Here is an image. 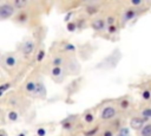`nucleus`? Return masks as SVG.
I'll use <instances>...</instances> for the list:
<instances>
[{"mask_svg":"<svg viewBox=\"0 0 151 136\" xmlns=\"http://www.w3.org/2000/svg\"><path fill=\"white\" fill-rule=\"evenodd\" d=\"M14 14V6L11 4H2L0 6V18L1 19H8Z\"/></svg>","mask_w":151,"mask_h":136,"instance_id":"f257e3e1","label":"nucleus"},{"mask_svg":"<svg viewBox=\"0 0 151 136\" xmlns=\"http://www.w3.org/2000/svg\"><path fill=\"white\" fill-rule=\"evenodd\" d=\"M117 114V110L113 108V106H106L101 110V114H100V117L103 119H110V118H113Z\"/></svg>","mask_w":151,"mask_h":136,"instance_id":"f03ea898","label":"nucleus"},{"mask_svg":"<svg viewBox=\"0 0 151 136\" xmlns=\"http://www.w3.org/2000/svg\"><path fill=\"white\" fill-rule=\"evenodd\" d=\"M145 119L146 118H140V117H133V118H131V121H130V127L132 128V129H136V130H142L143 129V124L145 123Z\"/></svg>","mask_w":151,"mask_h":136,"instance_id":"7ed1b4c3","label":"nucleus"},{"mask_svg":"<svg viewBox=\"0 0 151 136\" xmlns=\"http://www.w3.org/2000/svg\"><path fill=\"white\" fill-rule=\"evenodd\" d=\"M105 24H106V21H104L103 19H97L92 22V28L96 31H101L105 28Z\"/></svg>","mask_w":151,"mask_h":136,"instance_id":"20e7f679","label":"nucleus"},{"mask_svg":"<svg viewBox=\"0 0 151 136\" xmlns=\"http://www.w3.org/2000/svg\"><path fill=\"white\" fill-rule=\"evenodd\" d=\"M33 50H34V43H33V41L28 40V41H26V43L24 44V47H22L24 54H26V56H27V54H31Z\"/></svg>","mask_w":151,"mask_h":136,"instance_id":"39448f33","label":"nucleus"},{"mask_svg":"<svg viewBox=\"0 0 151 136\" xmlns=\"http://www.w3.org/2000/svg\"><path fill=\"white\" fill-rule=\"evenodd\" d=\"M140 135L142 136H151V123H147L143 127V129L140 130Z\"/></svg>","mask_w":151,"mask_h":136,"instance_id":"423d86ee","label":"nucleus"},{"mask_svg":"<svg viewBox=\"0 0 151 136\" xmlns=\"http://www.w3.org/2000/svg\"><path fill=\"white\" fill-rule=\"evenodd\" d=\"M35 95H40V96H44L46 93V89L45 86L41 84V83H37V88H35V91H34Z\"/></svg>","mask_w":151,"mask_h":136,"instance_id":"0eeeda50","label":"nucleus"},{"mask_svg":"<svg viewBox=\"0 0 151 136\" xmlns=\"http://www.w3.org/2000/svg\"><path fill=\"white\" fill-rule=\"evenodd\" d=\"M15 63H17V60H15V58H14L13 56H8V57H6V59H5V64H6L7 66H9V67H13V66L15 65Z\"/></svg>","mask_w":151,"mask_h":136,"instance_id":"6e6552de","label":"nucleus"},{"mask_svg":"<svg viewBox=\"0 0 151 136\" xmlns=\"http://www.w3.org/2000/svg\"><path fill=\"white\" fill-rule=\"evenodd\" d=\"M27 5V1H24V0H15L14 2H13V6L14 7H17V8H22V7H25Z\"/></svg>","mask_w":151,"mask_h":136,"instance_id":"1a4fd4ad","label":"nucleus"},{"mask_svg":"<svg viewBox=\"0 0 151 136\" xmlns=\"http://www.w3.org/2000/svg\"><path fill=\"white\" fill-rule=\"evenodd\" d=\"M134 15H136L134 9H127L125 12V20H131V19L134 18Z\"/></svg>","mask_w":151,"mask_h":136,"instance_id":"9d476101","label":"nucleus"},{"mask_svg":"<svg viewBox=\"0 0 151 136\" xmlns=\"http://www.w3.org/2000/svg\"><path fill=\"white\" fill-rule=\"evenodd\" d=\"M35 88H37V84L33 83V82H28V83L26 84V90H27L28 92H34V91H35Z\"/></svg>","mask_w":151,"mask_h":136,"instance_id":"9b49d317","label":"nucleus"},{"mask_svg":"<svg viewBox=\"0 0 151 136\" xmlns=\"http://www.w3.org/2000/svg\"><path fill=\"white\" fill-rule=\"evenodd\" d=\"M7 116H8V119H9V121H13V122H14V121H17V119H18V117H19V115H18L15 111H9Z\"/></svg>","mask_w":151,"mask_h":136,"instance_id":"f8f14e48","label":"nucleus"},{"mask_svg":"<svg viewBox=\"0 0 151 136\" xmlns=\"http://www.w3.org/2000/svg\"><path fill=\"white\" fill-rule=\"evenodd\" d=\"M118 136H130V130L127 128H122Z\"/></svg>","mask_w":151,"mask_h":136,"instance_id":"ddd939ff","label":"nucleus"},{"mask_svg":"<svg viewBox=\"0 0 151 136\" xmlns=\"http://www.w3.org/2000/svg\"><path fill=\"white\" fill-rule=\"evenodd\" d=\"M60 73H61L60 66H54V67L52 69V75H53V76H60Z\"/></svg>","mask_w":151,"mask_h":136,"instance_id":"4468645a","label":"nucleus"},{"mask_svg":"<svg viewBox=\"0 0 151 136\" xmlns=\"http://www.w3.org/2000/svg\"><path fill=\"white\" fill-rule=\"evenodd\" d=\"M76 27H77V24H76V22H68V24H67V30H68L70 32H73V31L76 30Z\"/></svg>","mask_w":151,"mask_h":136,"instance_id":"2eb2a0df","label":"nucleus"},{"mask_svg":"<svg viewBox=\"0 0 151 136\" xmlns=\"http://www.w3.org/2000/svg\"><path fill=\"white\" fill-rule=\"evenodd\" d=\"M44 57H45V51L44 50H40L39 53H38V56H37V60L38 61H41L44 59Z\"/></svg>","mask_w":151,"mask_h":136,"instance_id":"dca6fc26","label":"nucleus"},{"mask_svg":"<svg viewBox=\"0 0 151 136\" xmlns=\"http://www.w3.org/2000/svg\"><path fill=\"white\" fill-rule=\"evenodd\" d=\"M11 88V84L9 83H5V84H2L1 86H0V91H1V93H4L7 89H9Z\"/></svg>","mask_w":151,"mask_h":136,"instance_id":"f3484780","label":"nucleus"},{"mask_svg":"<svg viewBox=\"0 0 151 136\" xmlns=\"http://www.w3.org/2000/svg\"><path fill=\"white\" fill-rule=\"evenodd\" d=\"M142 115H143L145 118H151V109H145V110L142 112Z\"/></svg>","mask_w":151,"mask_h":136,"instance_id":"a211bd4d","label":"nucleus"},{"mask_svg":"<svg viewBox=\"0 0 151 136\" xmlns=\"http://www.w3.org/2000/svg\"><path fill=\"white\" fill-rule=\"evenodd\" d=\"M96 132H97V128H94V129H91V130H88V131L84 132V135H85V136H93Z\"/></svg>","mask_w":151,"mask_h":136,"instance_id":"6ab92c4d","label":"nucleus"},{"mask_svg":"<svg viewBox=\"0 0 151 136\" xmlns=\"http://www.w3.org/2000/svg\"><path fill=\"white\" fill-rule=\"evenodd\" d=\"M85 121H86L87 123H91V122L93 121V115H92V114H86V115H85Z\"/></svg>","mask_w":151,"mask_h":136,"instance_id":"aec40b11","label":"nucleus"},{"mask_svg":"<svg viewBox=\"0 0 151 136\" xmlns=\"http://www.w3.org/2000/svg\"><path fill=\"white\" fill-rule=\"evenodd\" d=\"M60 64H61V58H60V57L53 59V65H54V66H60Z\"/></svg>","mask_w":151,"mask_h":136,"instance_id":"412c9836","label":"nucleus"},{"mask_svg":"<svg viewBox=\"0 0 151 136\" xmlns=\"http://www.w3.org/2000/svg\"><path fill=\"white\" fill-rule=\"evenodd\" d=\"M142 96H143V98H144V99H150V98H151V92L146 90V91H144V92H143V95H142Z\"/></svg>","mask_w":151,"mask_h":136,"instance_id":"4be33fe9","label":"nucleus"},{"mask_svg":"<svg viewBox=\"0 0 151 136\" xmlns=\"http://www.w3.org/2000/svg\"><path fill=\"white\" fill-rule=\"evenodd\" d=\"M114 21H116V18H114V17H109V18H107V20H106V22L109 24V26L113 25V24H114Z\"/></svg>","mask_w":151,"mask_h":136,"instance_id":"5701e85b","label":"nucleus"},{"mask_svg":"<svg viewBox=\"0 0 151 136\" xmlns=\"http://www.w3.org/2000/svg\"><path fill=\"white\" fill-rule=\"evenodd\" d=\"M107 31H109V33H116L117 32V27L114 26V25H111V26H109V28H107Z\"/></svg>","mask_w":151,"mask_h":136,"instance_id":"b1692460","label":"nucleus"},{"mask_svg":"<svg viewBox=\"0 0 151 136\" xmlns=\"http://www.w3.org/2000/svg\"><path fill=\"white\" fill-rule=\"evenodd\" d=\"M65 50L66 51H76V47L72 44H66L65 45Z\"/></svg>","mask_w":151,"mask_h":136,"instance_id":"393cba45","label":"nucleus"},{"mask_svg":"<svg viewBox=\"0 0 151 136\" xmlns=\"http://www.w3.org/2000/svg\"><path fill=\"white\" fill-rule=\"evenodd\" d=\"M120 106H122L123 109H126V108L129 106V101H126V99L122 101V102H120Z\"/></svg>","mask_w":151,"mask_h":136,"instance_id":"a878e982","label":"nucleus"},{"mask_svg":"<svg viewBox=\"0 0 151 136\" xmlns=\"http://www.w3.org/2000/svg\"><path fill=\"white\" fill-rule=\"evenodd\" d=\"M45 129H42V128H40V129H38L37 130V134H38V136H45Z\"/></svg>","mask_w":151,"mask_h":136,"instance_id":"bb28decb","label":"nucleus"},{"mask_svg":"<svg viewBox=\"0 0 151 136\" xmlns=\"http://www.w3.org/2000/svg\"><path fill=\"white\" fill-rule=\"evenodd\" d=\"M18 20L19 21H25L26 20V14H20V15H18Z\"/></svg>","mask_w":151,"mask_h":136,"instance_id":"cd10ccee","label":"nucleus"},{"mask_svg":"<svg viewBox=\"0 0 151 136\" xmlns=\"http://www.w3.org/2000/svg\"><path fill=\"white\" fill-rule=\"evenodd\" d=\"M103 136H113V131L106 130V131H104V135H103Z\"/></svg>","mask_w":151,"mask_h":136,"instance_id":"c85d7f7f","label":"nucleus"},{"mask_svg":"<svg viewBox=\"0 0 151 136\" xmlns=\"http://www.w3.org/2000/svg\"><path fill=\"white\" fill-rule=\"evenodd\" d=\"M131 4L137 6V5H140V4H142V1H140V0H139V1H133V0H132V1H131Z\"/></svg>","mask_w":151,"mask_h":136,"instance_id":"c756f323","label":"nucleus"},{"mask_svg":"<svg viewBox=\"0 0 151 136\" xmlns=\"http://www.w3.org/2000/svg\"><path fill=\"white\" fill-rule=\"evenodd\" d=\"M63 125H64V128H70V127H71V125H70V123H64Z\"/></svg>","mask_w":151,"mask_h":136,"instance_id":"7c9ffc66","label":"nucleus"},{"mask_svg":"<svg viewBox=\"0 0 151 136\" xmlns=\"http://www.w3.org/2000/svg\"><path fill=\"white\" fill-rule=\"evenodd\" d=\"M0 136H7V135H6V132H5L4 130H2V131L0 132Z\"/></svg>","mask_w":151,"mask_h":136,"instance_id":"2f4dec72","label":"nucleus"},{"mask_svg":"<svg viewBox=\"0 0 151 136\" xmlns=\"http://www.w3.org/2000/svg\"><path fill=\"white\" fill-rule=\"evenodd\" d=\"M18 136H25V135H24V134H22V132H21V134H19V135H18Z\"/></svg>","mask_w":151,"mask_h":136,"instance_id":"473e14b6","label":"nucleus"}]
</instances>
